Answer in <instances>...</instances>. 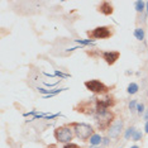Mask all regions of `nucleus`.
Segmentation results:
<instances>
[{
	"instance_id": "nucleus-1",
	"label": "nucleus",
	"mask_w": 148,
	"mask_h": 148,
	"mask_svg": "<svg viewBox=\"0 0 148 148\" xmlns=\"http://www.w3.org/2000/svg\"><path fill=\"white\" fill-rule=\"evenodd\" d=\"M95 120V128L99 132H108L109 128L113 125V123L116 120V114L113 110H106L103 113H95L94 115Z\"/></svg>"
},
{
	"instance_id": "nucleus-2",
	"label": "nucleus",
	"mask_w": 148,
	"mask_h": 148,
	"mask_svg": "<svg viewBox=\"0 0 148 148\" xmlns=\"http://www.w3.org/2000/svg\"><path fill=\"white\" fill-rule=\"evenodd\" d=\"M67 125L70 128H72L75 137L79 138L80 140H82L84 143H87L90 140L94 134H95V128L91 124L87 123H77V122H72V123H67Z\"/></svg>"
},
{
	"instance_id": "nucleus-3",
	"label": "nucleus",
	"mask_w": 148,
	"mask_h": 148,
	"mask_svg": "<svg viewBox=\"0 0 148 148\" xmlns=\"http://www.w3.org/2000/svg\"><path fill=\"white\" fill-rule=\"evenodd\" d=\"M84 86H85L90 92L95 94L96 96L108 95V94H110V91H112V89L114 87V86H112V87L108 86L106 84H104L103 81H100V80H97V79L86 80V81L84 82Z\"/></svg>"
},
{
	"instance_id": "nucleus-4",
	"label": "nucleus",
	"mask_w": 148,
	"mask_h": 148,
	"mask_svg": "<svg viewBox=\"0 0 148 148\" xmlns=\"http://www.w3.org/2000/svg\"><path fill=\"white\" fill-rule=\"evenodd\" d=\"M53 137H55L57 143L67 144V143L72 142V139L75 138V133H73L72 128H70L67 124H63V125L55 128V130H53Z\"/></svg>"
},
{
	"instance_id": "nucleus-5",
	"label": "nucleus",
	"mask_w": 148,
	"mask_h": 148,
	"mask_svg": "<svg viewBox=\"0 0 148 148\" xmlns=\"http://www.w3.org/2000/svg\"><path fill=\"white\" fill-rule=\"evenodd\" d=\"M114 27L112 25H99L96 28L91 29V31H87L86 36L89 37L90 41H94V39H109L114 36Z\"/></svg>"
},
{
	"instance_id": "nucleus-6",
	"label": "nucleus",
	"mask_w": 148,
	"mask_h": 148,
	"mask_svg": "<svg viewBox=\"0 0 148 148\" xmlns=\"http://www.w3.org/2000/svg\"><path fill=\"white\" fill-rule=\"evenodd\" d=\"M94 99H95L96 113L106 112V110L114 108L115 104H116L115 96L112 95V94H108V95H103V96H95Z\"/></svg>"
},
{
	"instance_id": "nucleus-7",
	"label": "nucleus",
	"mask_w": 148,
	"mask_h": 148,
	"mask_svg": "<svg viewBox=\"0 0 148 148\" xmlns=\"http://www.w3.org/2000/svg\"><path fill=\"white\" fill-rule=\"evenodd\" d=\"M73 110L76 113L84 114L87 116H94L96 113V108H95V99H86V100H81L73 105Z\"/></svg>"
},
{
	"instance_id": "nucleus-8",
	"label": "nucleus",
	"mask_w": 148,
	"mask_h": 148,
	"mask_svg": "<svg viewBox=\"0 0 148 148\" xmlns=\"http://www.w3.org/2000/svg\"><path fill=\"white\" fill-rule=\"evenodd\" d=\"M123 132H124V120L116 119L113 123V125L109 128V130H108V137L110 139H113L114 142H118L120 139V137H122Z\"/></svg>"
},
{
	"instance_id": "nucleus-9",
	"label": "nucleus",
	"mask_w": 148,
	"mask_h": 148,
	"mask_svg": "<svg viewBox=\"0 0 148 148\" xmlns=\"http://www.w3.org/2000/svg\"><path fill=\"white\" fill-rule=\"evenodd\" d=\"M101 58L105 61L108 66H113L120 58V52L119 51H104L101 55Z\"/></svg>"
},
{
	"instance_id": "nucleus-10",
	"label": "nucleus",
	"mask_w": 148,
	"mask_h": 148,
	"mask_svg": "<svg viewBox=\"0 0 148 148\" xmlns=\"http://www.w3.org/2000/svg\"><path fill=\"white\" fill-rule=\"evenodd\" d=\"M96 10L105 16H110V15H113V13H114V5H113V3L104 0V1H101L97 5Z\"/></svg>"
},
{
	"instance_id": "nucleus-11",
	"label": "nucleus",
	"mask_w": 148,
	"mask_h": 148,
	"mask_svg": "<svg viewBox=\"0 0 148 148\" xmlns=\"http://www.w3.org/2000/svg\"><path fill=\"white\" fill-rule=\"evenodd\" d=\"M90 144L91 146H101V143H103V137L100 136L99 133H95L94 136L90 138Z\"/></svg>"
},
{
	"instance_id": "nucleus-12",
	"label": "nucleus",
	"mask_w": 148,
	"mask_h": 148,
	"mask_svg": "<svg viewBox=\"0 0 148 148\" xmlns=\"http://www.w3.org/2000/svg\"><path fill=\"white\" fill-rule=\"evenodd\" d=\"M138 90H139V86H138L136 82H130L129 85H128V87H127V92L130 94V95H134V94H137Z\"/></svg>"
},
{
	"instance_id": "nucleus-13",
	"label": "nucleus",
	"mask_w": 148,
	"mask_h": 148,
	"mask_svg": "<svg viewBox=\"0 0 148 148\" xmlns=\"http://www.w3.org/2000/svg\"><path fill=\"white\" fill-rule=\"evenodd\" d=\"M85 52H86V55H87V56L92 57V58H99V57L103 55V51H99L97 48H95V49H90V51H87V49H86Z\"/></svg>"
},
{
	"instance_id": "nucleus-14",
	"label": "nucleus",
	"mask_w": 148,
	"mask_h": 148,
	"mask_svg": "<svg viewBox=\"0 0 148 148\" xmlns=\"http://www.w3.org/2000/svg\"><path fill=\"white\" fill-rule=\"evenodd\" d=\"M144 36H146V33H144V29L140 28V27H138L136 31H134V37H136L138 41H143Z\"/></svg>"
},
{
	"instance_id": "nucleus-15",
	"label": "nucleus",
	"mask_w": 148,
	"mask_h": 148,
	"mask_svg": "<svg viewBox=\"0 0 148 148\" xmlns=\"http://www.w3.org/2000/svg\"><path fill=\"white\" fill-rule=\"evenodd\" d=\"M143 138V134L140 130H136V132L133 133V136H132V139H133V142H138V140H140Z\"/></svg>"
},
{
	"instance_id": "nucleus-16",
	"label": "nucleus",
	"mask_w": 148,
	"mask_h": 148,
	"mask_svg": "<svg viewBox=\"0 0 148 148\" xmlns=\"http://www.w3.org/2000/svg\"><path fill=\"white\" fill-rule=\"evenodd\" d=\"M147 3H144V1H136V10L138 13H142L144 10V5H146Z\"/></svg>"
},
{
	"instance_id": "nucleus-17",
	"label": "nucleus",
	"mask_w": 148,
	"mask_h": 148,
	"mask_svg": "<svg viewBox=\"0 0 148 148\" xmlns=\"http://www.w3.org/2000/svg\"><path fill=\"white\" fill-rule=\"evenodd\" d=\"M134 132H136V128H134V127H129V128H128V130H127V133H125V138H127V139L132 138Z\"/></svg>"
},
{
	"instance_id": "nucleus-18",
	"label": "nucleus",
	"mask_w": 148,
	"mask_h": 148,
	"mask_svg": "<svg viewBox=\"0 0 148 148\" xmlns=\"http://www.w3.org/2000/svg\"><path fill=\"white\" fill-rule=\"evenodd\" d=\"M137 113H138V115H143L144 114V104L143 103L137 104Z\"/></svg>"
},
{
	"instance_id": "nucleus-19",
	"label": "nucleus",
	"mask_w": 148,
	"mask_h": 148,
	"mask_svg": "<svg viewBox=\"0 0 148 148\" xmlns=\"http://www.w3.org/2000/svg\"><path fill=\"white\" fill-rule=\"evenodd\" d=\"M62 148H84V147H81V146H80V144H76V143L71 142V143L63 144V146H62Z\"/></svg>"
},
{
	"instance_id": "nucleus-20",
	"label": "nucleus",
	"mask_w": 148,
	"mask_h": 148,
	"mask_svg": "<svg viewBox=\"0 0 148 148\" xmlns=\"http://www.w3.org/2000/svg\"><path fill=\"white\" fill-rule=\"evenodd\" d=\"M136 105H137V100H132V103L129 104V109L133 112V110H134V108H136Z\"/></svg>"
},
{
	"instance_id": "nucleus-21",
	"label": "nucleus",
	"mask_w": 148,
	"mask_h": 148,
	"mask_svg": "<svg viewBox=\"0 0 148 148\" xmlns=\"http://www.w3.org/2000/svg\"><path fill=\"white\" fill-rule=\"evenodd\" d=\"M109 139H110L109 137H108V138H103V143L101 144H104V146H108V144H109Z\"/></svg>"
},
{
	"instance_id": "nucleus-22",
	"label": "nucleus",
	"mask_w": 148,
	"mask_h": 148,
	"mask_svg": "<svg viewBox=\"0 0 148 148\" xmlns=\"http://www.w3.org/2000/svg\"><path fill=\"white\" fill-rule=\"evenodd\" d=\"M144 133L148 134V122H146V125H144Z\"/></svg>"
},
{
	"instance_id": "nucleus-23",
	"label": "nucleus",
	"mask_w": 148,
	"mask_h": 148,
	"mask_svg": "<svg viewBox=\"0 0 148 148\" xmlns=\"http://www.w3.org/2000/svg\"><path fill=\"white\" fill-rule=\"evenodd\" d=\"M89 148H105V147H103V146H90Z\"/></svg>"
},
{
	"instance_id": "nucleus-24",
	"label": "nucleus",
	"mask_w": 148,
	"mask_h": 148,
	"mask_svg": "<svg viewBox=\"0 0 148 148\" xmlns=\"http://www.w3.org/2000/svg\"><path fill=\"white\" fill-rule=\"evenodd\" d=\"M144 119H146V120H147V122H148V110H147V113H146V114H144Z\"/></svg>"
},
{
	"instance_id": "nucleus-25",
	"label": "nucleus",
	"mask_w": 148,
	"mask_h": 148,
	"mask_svg": "<svg viewBox=\"0 0 148 148\" xmlns=\"http://www.w3.org/2000/svg\"><path fill=\"white\" fill-rule=\"evenodd\" d=\"M47 148H57V146H56V144H51V146H48Z\"/></svg>"
},
{
	"instance_id": "nucleus-26",
	"label": "nucleus",
	"mask_w": 148,
	"mask_h": 148,
	"mask_svg": "<svg viewBox=\"0 0 148 148\" xmlns=\"http://www.w3.org/2000/svg\"><path fill=\"white\" fill-rule=\"evenodd\" d=\"M130 148H140V147H139V146H136V144H134V146H132Z\"/></svg>"
},
{
	"instance_id": "nucleus-27",
	"label": "nucleus",
	"mask_w": 148,
	"mask_h": 148,
	"mask_svg": "<svg viewBox=\"0 0 148 148\" xmlns=\"http://www.w3.org/2000/svg\"><path fill=\"white\" fill-rule=\"evenodd\" d=\"M147 96H148V91H147Z\"/></svg>"
},
{
	"instance_id": "nucleus-28",
	"label": "nucleus",
	"mask_w": 148,
	"mask_h": 148,
	"mask_svg": "<svg viewBox=\"0 0 148 148\" xmlns=\"http://www.w3.org/2000/svg\"><path fill=\"white\" fill-rule=\"evenodd\" d=\"M120 148H122V147H120Z\"/></svg>"
}]
</instances>
